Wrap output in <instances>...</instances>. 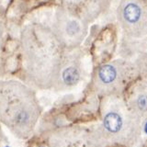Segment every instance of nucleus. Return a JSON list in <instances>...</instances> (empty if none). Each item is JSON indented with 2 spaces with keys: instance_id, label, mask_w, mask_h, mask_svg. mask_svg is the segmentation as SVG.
I'll list each match as a JSON object with an SVG mask.
<instances>
[{
  "instance_id": "7ed1b4c3",
  "label": "nucleus",
  "mask_w": 147,
  "mask_h": 147,
  "mask_svg": "<svg viewBox=\"0 0 147 147\" xmlns=\"http://www.w3.org/2000/svg\"><path fill=\"white\" fill-rule=\"evenodd\" d=\"M98 76L100 80L105 84H109L115 80L117 76L116 69L111 65H104L99 69Z\"/></svg>"
},
{
  "instance_id": "423d86ee",
  "label": "nucleus",
  "mask_w": 147,
  "mask_h": 147,
  "mask_svg": "<svg viewBox=\"0 0 147 147\" xmlns=\"http://www.w3.org/2000/svg\"><path fill=\"white\" fill-rule=\"evenodd\" d=\"M137 104L141 110H146L147 109V96L141 95L137 99Z\"/></svg>"
},
{
  "instance_id": "20e7f679",
  "label": "nucleus",
  "mask_w": 147,
  "mask_h": 147,
  "mask_svg": "<svg viewBox=\"0 0 147 147\" xmlns=\"http://www.w3.org/2000/svg\"><path fill=\"white\" fill-rule=\"evenodd\" d=\"M79 79V73L75 67H68L63 73V80L67 85H75Z\"/></svg>"
},
{
  "instance_id": "39448f33",
  "label": "nucleus",
  "mask_w": 147,
  "mask_h": 147,
  "mask_svg": "<svg viewBox=\"0 0 147 147\" xmlns=\"http://www.w3.org/2000/svg\"><path fill=\"white\" fill-rule=\"evenodd\" d=\"M80 30V25L76 21H70L66 26V32L70 36H75Z\"/></svg>"
},
{
  "instance_id": "f03ea898",
  "label": "nucleus",
  "mask_w": 147,
  "mask_h": 147,
  "mask_svg": "<svg viewBox=\"0 0 147 147\" xmlns=\"http://www.w3.org/2000/svg\"><path fill=\"white\" fill-rule=\"evenodd\" d=\"M104 126L109 132H118L122 126V119L119 114L110 112L105 117Z\"/></svg>"
},
{
  "instance_id": "0eeeda50",
  "label": "nucleus",
  "mask_w": 147,
  "mask_h": 147,
  "mask_svg": "<svg viewBox=\"0 0 147 147\" xmlns=\"http://www.w3.org/2000/svg\"><path fill=\"white\" fill-rule=\"evenodd\" d=\"M144 131H145V132L147 133V122H146V124H145V126H144Z\"/></svg>"
},
{
  "instance_id": "f257e3e1",
  "label": "nucleus",
  "mask_w": 147,
  "mask_h": 147,
  "mask_svg": "<svg viewBox=\"0 0 147 147\" xmlns=\"http://www.w3.org/2000/svg\"><path fill=\"white\" fill-rule=\"evenodd\" d=\"M142 9L138 4L129 2L123 8V17L126 22L130 24H136L141 20Z\"/></svg>"
}]
</instances>
